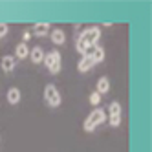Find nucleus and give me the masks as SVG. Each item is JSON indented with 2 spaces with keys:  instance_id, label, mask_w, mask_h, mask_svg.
<instances>
[{
  "instance_id": "nucleus-1",
  "label": "nucleus",
  "mask_w": 152,
  "mask_h": 152,
  "mask_svg": "<svg viewBox=\"0 0 152 152\" xmlns=\"http://www.w3.org/2000/svg\"><path fill=\"white\" fill-rule=\"evenodd\" d=\"M99 39H101V28H99V26L86 28V29H83V33H79V37H77L75 50H77L81 55H84L86 50H88L90 46H95Z\"/></svg>"
},
{
  "instance_id": "nucleus-2",
  "label": "nucleus",
  "mask_w": 152,
  "mask_h": 152,
  "mask_svg": "<svg viewBox=\"0 0 152 152\" xmlns=\"http://www.w3.org/2000/svg\"><path fill=\"white\" fill-rule=\"evenodd\" d=\"M104 121H106L104 112L101 110V108H95V110H92L88 115H86L84 123H83V128H84V132H94V130L99 125H103Z\"/></svg>"
},
{
  "instance_id": "nucleus-3",
  "label": "nucleus",
  "mask_w": 152,
  "mask_h": 152,
  "mask_svg": "<svg viewBox=\"0 0 152 152\" xmlns=\"http://www.w3.org/2000/svg\"><path fill=\"white\" fill-rule=\"evenodd\" d=\"M46 64V68L50 73L57 75L61 72V66H62V57H61V51L59 50H51L50 53H46L44 55V61H42Z\"/></svg>"
},
{
  "instance_id": "nucleus-4",
  "label": "nucleus",
  "mask_w": 152,
  "mask_h": 152,
  "mask_svg": "<svg viewBox=\"0 0 152 152\" xmlns=\"http://www.w3.org/2000/svg\"><path fill=\"white\" fill-rule=\"evenodd\" d=\"M44 101H46L51 108L61 106L62 97H61V92L57 90L55 84H46V86H44Z\"/></svg>"
},
{
  "instance_id": "nucleus-5",
  "label": "nucleus",
  "mask_w": 152,
  "mask_h": 152,
  "mask_svg": "<svg viewBox=\"0 0 152 152\" xmlns=\"http://www.w3.org/2000/svg\"><path fill=\"white\" fill-rule=\"evenodd\" d=\"M84 55H88V57H92V61H94V64H97V62H103L104 61V48H101V46H90L88 50H86V53Z\"/></svg>"
},
{
  "instance_id": "nucleus-6",
  "label": "nucleus",
  "mask_w": 152,
  "mask_h": 152,
  "mask_svg": "<svg viewBox=\"0 0 152 152\" xmlns=\"http://www.w3.org/2000/svg\"><path fill=\"white\" fill-rule=\"evenodd\" d=\"M17 66V59L13 55H4L2 59H0V68H2L6 73H11Z\"/></svg>"
},
{
  "instance_id": "nucleus-7",
  "label": "nucleus",
  "mask_w": 152,
  "mask_h": 152,
  "mask_svg": "<svg viewBox=\"0 0 152 152\" xmlns=\"http://www.w3.org/2000/svg\"><path fill=\"white\" fill-rule=\"evenodd\" d=\"M44 50H42V46H33V48H29V57H31V62H35V64H40L42 61H44Z\"/></svg>"
},
{
  "instance_id": "nucleus-8",
  "label": "nucleus",
  "mask_w": 152,
  "mask_h": 152,
  "mask_svg": "<svg viewBox=\"0 0 152 152\" xmlns=\"http://www.w3.org/2000/svg\"><path fill=\"white\" fill-rule=\"evenodd\" d=\"M13 57L18 59V61L28 59V57H29V46L26 44V42H20V44H17V48H15V55H13Z\"/></svg>"
},
{
  "instance_id": "nucleus-9",
  "label": "nucleus",
  "mask_w": 152,
  "mask_h": 152,
  "mask_svg": "<svg viewBox=\"0 0 152 152\" xmlns=\"http://www.w3.org/2000/svg\"><path fill=\"white\" fill-rule=\"evenodd\" d=\"M94 66H95V64H94L92 57H88V55H83V57H81V61L77 62V70H79L81 73H84V72H90Z\"/></svg>"
},
{
  "instance_id": "nucleus-10",
  "label": "nucleus",
  "mask_w": 152,
  "mask_h": 152,
  "mask_svg": "<svg viewBox=\"0 0 152 152\" xmlns=\"http://www.w3.org/2000/svg\"><path fill=\"white\" fill-rule=\"evenodd\" d=\"M95 92L99 95H104L110 92V81H108V77H99V81L95 84Z\"/></svg>"
},
{
  "instance_id": "nucleus-11",
  "label": "nucleus",
  "mask_w": 152,
  "mask_h": 152,
  "mask_svg": "<svg viewBox=\"0 0 152 152\" xmlns=\"http://www.w3.org/2000/svg\"><path fill=\"white\" fill-rule=\"evenodd\" d=\"M50 37H51V42H53V44H57V46H61V44H64V42H66V33H64L61 28L53 29L51 33H50Z\"/></svg>"
},
{
  "instance_id": "nucleus-12",
  "label": "nucleus",
  "mask_w": 152,
  "mask_h": 152,
  "mask_svg": "<svg viewBox=\"0 0 152 152\" xmlns=\"http://www.w3.org/2000/svg\"><path fill=\"white\" fill-rule=\"evenodd\" d=\"M20 97H22V94H20V90L15 88V86L7 90V103H9V104H17V103L20 101Z\"/></svg>"
},
{
  "instance_id": "nucleus-13",
  "label": "nucleus",
  "mask_w": 152,
  "mask_h": 152,
  "mask_svg": "<svg viewBox=\"0 0 152 152\" xmlns=\"http://www.w3.org/2000/svg\"><path fill=\"white\" fill-rule=\"evenodd\" d=\"M48 31H50V24L48 22H37L33 26V35H37V37H44Z\"/></svg>"
},
{
  "instance_id": "nucleus-14",
  "label": "nucleus",
  "mask_w": 152,
  "mask_h": 152,
  "mask_svg": "<svg viewBox=\"0 0 152 152\" xmlns=\"http://www.w3.org/2000/svg\"><path fill=\"white\" fill-rule=\"evenodd\" d=\"M108 112H110V117L112 115H121V104L117 101H112L110 106H108Z\"/></svg>"
},
{
  "instance_id": "nucleus-15",
  "label": "nucleus",
  "mask_w": 152,
  "mask_h": 152,
  "mask_svg": "<svg viewBox=\"0 0 152 152\" xmlns=\"http://www.w3.org/2000/svg\"><path fill=\"white\" fill-rule=\"evenodd\" d=\"M99 103H101V95L97 94V92H92V94H90V104L99 106Z\"/></svg>"
},
{
  "instance_id": "nucleus-16",
  "label": "nucleus",
  "mask_w": 152,
  "mask_h": 152,
  "mask_svg": "<svg viewBox=\"0 0 152 152\" xmlns=\"http://www.w3.org/2000/svg\"><path fill=\"white\" fill-rule=\"evenodd\" d=\"M108 123H110L112 126H119V125H121V115H112V117H108Z\"/></svg>"
},
{
  "instance_id": "nucleus-17",
  "label": "nucleus",
  "mask_w": 152,
  "mask_h": 152,
  "mask_svg": "<svg viewBox=\"0 0 152 152\" xmlns=\"http://www.w3.org/2000/svg\"><path fill=\"white\" fill-rule=\"evenodd\" d=\"M7 31H9V26H7L6 22H0V39L6 37V35H7Z\"/></svg>"
},
{
  "instance_id": "nucleus-18",
  "label": "nucleus",
  "mask_w": 152,
  "mask_h": 152,
  "mask_svg": "<svg viewBox=\"0 0 152 152\" xmlns=\"http://www.w3.org/2000/svg\"><path fill=\"white\" fill-rule=\"evenodd\" d=\"M29 37H31L29 31H24V33H22V42H28V40H29Z\"/></svg>"
},
{
  "instance_id": "nucleus-19",
  "label": "nucleus",
  "mask_w": 152,
  "mask_h": 152,
  "mask_svg": "<svg viewBox=\"0 0 152 152\" xmlns=\"http://www.w3.org/2000/svg\"><path fill=\"white\" fill-rule=\"evenodd\" d=\"M0 141H2V136H0Z\"/></svg>"
}]
</instances>
